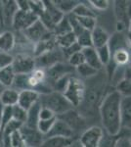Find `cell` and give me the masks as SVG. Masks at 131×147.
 <instances>
[{"mask_svg":"<svg viewBox=\"0 0 131 147\" xmlns=\"http://www.w3.org/2000/svg\"><path fill=\"white\" fill-rule=\"evenodd\" d=\"M128 32H131V20L129 21V24H128Z\"/></svg>","mask_w":131,"mask_h":147,"instance_id":"55","label":"cell"},{"mask_svg":"<svg viewBox=\"0 0 131 147\" xmlns=\"http://www.w3.org/2000/svg\"><path fill=\"white\" fill-rule=\"evenodd\" d=\"M11 66L16 75H28L36 68L35 59L27 54H18L14 57Z\"/></svg>","mask_w":131,"mask_h":147,"instance_id":"9","label":"cell"},{"mask_svg":"<svg viewBox=\"0 0 131 147\" xmlns=\"http://www.w3.org/2000/svg\"><path fill=\"white\" fill-rule=\"evenodd\" d=\"M131 55L127 49H118L112 53V61L116 67H125L130 62Z\"/></svg>","mask_w":131,"mask_h":147,"instance_id":"23","label":"cell"},{"mask_svg":"<svg viewBox=\"0 0 131 147\" xmlns=\"http://www.w3.org/2000/svg\"><path fill=\"white\" fill-rule=\"evenodd\" d=\"M78 22L81 25V27L84 28L85 30L88 32H92L94 28L97 26L96 18L93 17H77Z\"/></svg>","mask_w":131,"mask_h":147,"instance_id":"41","label":"cell"},{"mask_svg":"<svg viewBox=\"0 0 131 147\" xmlns=\"http://www.w3.org/2000/svg\"><path fill=\"white\" fill-rule=\"evenodd\" d=\"M68 147H81V144H80V142L78 139H77V140H75L73 142V143L71 144V145H69Z\"/></svg>","mask_w":131,"mask_h":147,"instance_id":"52","label":"cell"},{"mask_svg":"<svg viewBox=\"0 0 131 147\" xmlns=\"http://www.w3.org/2000/svg\"><path fill=\"white\" fill-rule=\"evenodd\" d=\"M2 4H3L4 24H5V26H11L14 16H15L16 12L18 11L17 3L16 1H13V0H7V1H2Z\"/></svg>","mask_w":131,"mask_h":147,"instance_id":"25","label":"cell"},{"mask_svg":"<svg viewBox=\"0 0 131 147\" xmlns=\"http://www.w3.org/2000/svg\"><path fill=\"white\" fill-rule=\"evenodd\" d=\"M71 32H73V30H71V27L70 25V22H69V19L67 17V15H65V17L55 26V28L53 30V34L55 36H60V35L67 34Z\"/></svg>","mask_w":131,"mask_h":147,"instance_id":"31","label":"cell"},{"mask_svg":"<svg viewBox=\"0 0 131 147\" xmlns=\"http://www.w3.org/2000/svg\"><path fill=\"white\" fill-rule=\"evenodd\" d=\"M82 50V49H81ZM69 64L73 68H77L78 66H80L81 64L85 63L84 60V56H83L82 51H78L77 53L73 54L71 56L69 57Z\"/></svg>","mask_w":131,"mask_h":147,"instance_id":"42","label":"cell"},{"mask_svg":"<svg viewBox=\"0 0 131 147\" xmlns=\"http://www.w3.org/2000/svg\"><path fill=\"white\" fill-rule=\"evenodd\" d=\"M115 15L116 18V22L125 24L128 28V24H129L130 20L127 16V11H126V1L115 2Z\"/></svg>","mask_w":131,"mask_h":147,"instance_id":"27","label":"cell"},{"mask_svg":"<svg viewBox=\"0 0 131 147\" xmlns=\"http://www.w3.org/2000/svg\"><path fill=\"white\" fill-rule=\"evenodd\" d=\"M75 71L78 73L80 77L84 78V79H92L93 77H95L99 73L98 71L95 70L94 68H92L91 66H89L86 63H83L80 66L77 67Z\"/></svg>","mask_w":131,"mask_h":147,"instance_id":"35","label":"cell"},{"mask_svg":"<svg viewBox=\"0 0 131 147\" xmlns=\"http://www.w3.org/2000/svg\"><path fill=\"white\" fill-rule=\"evenodd\" d=\"M115 147H131V130L121 129L116 140Z\"/></svg>","mask_w":131,"mask_h":147,"instance_id":"32","label":"cell"},{"mask_svg":"<svg viewBox=\"0 0 131 147\" xmlns=\"http://www.w3.org/2000/svg\"><path fill=\"white\" fill-rule=\"evenodd\" d=\"M38 20V16L32 11L18 10L14 16L11 26L17 32H24Z\"/></svg>","mask_w":131,"mask_h":147,"instance_id":"8","label":"cell"},{"mask_svg":"<svg viewBox=\"0 0 131 147\" xmlns=\"http://www.w3.org/2000/svg\"><path fill=\"white\" fill-rule=\"evenodd\" d=\"M16 44V36L12 32H4L0 34V50L8 53L14 48Z\"/></svg>","mask_w":131,"mask_h":147,"instance_id":"24","label":"cell"},{"mask_svg":"<svg viewBox=\"0 0 131 147\" xmlns=\"http://www.w3.org/2000/svg\"><path fill=\"white\" fill-rule=\"evenodd\" d=\"M75 72V68L71 67L70 64H65L63 62L57 63L46 70V72H45V74H46V80H48L49 82H50V84H51L52 82H54L55 80L64 77V76L73 75V73Z\"/></svg>","mask_w":131,"mask_h":147,"instance_id":"12","label":"cell"},{"mask_svg":"<svg viewBox=\"0 0 131 147\" xmlns=\"http://www.w3.org/2000/svg\"><path fill=\"white\" fill-rule=\"evenodd\" d=\"M12 115H13V120L17 121V122H20L21 124H25L26 121H27V115L28 111H26L25 109L17 104V105L12 107Z\"/></svg>","mask_w":131,"mask_h":147,"instance_id":"38","label":"cell"},{"mask_svg":"<svg viewBox=\"0 0 131 147\" xmlns=\"http://www.w3.org/2000/svg\"><path fill=\"white\" fill-rule=\"evenodd\" d=\"M108 46L111 50V54L113 52L118 49H127L129 50V44H128L127 35H125L123 32H118L114 34L112 36H110V40Z\"/></svg>","mask_w":131,"mask_h":147,"instance_id":"17","label":"cell"},{"mask_svg":"<svg viewBox=\"0 0 131 147\" xmlns=\"http://www.w3.org/2000/svg\"><path fill=\"white\" fill-rule=\"evenodd\" d=\"M104 129L97 125L87 127L78 138L81 147H100L104 137Z\"/></svg>","mask_w":131,"mask_h":147,"instance_id":"7","label":"cell"},{"mask_svg":"<svg viewBox=\"0 0 131 147\" xmlns=\"http://www.w3.org/2000/svg\"><path fill=\"white\" fill-rule=\"evenodd\" d=\"M19 100V91L15 90L13 88H5L0 93V103L3 107L10 106L13 107L18 104Z\"/></svg>","mask_w":131,"mask_h":147,"instance_id":"21","label":"cell"},{"mask_svg":"<svg viewBox=\"0 0 131 147\" xmlns=\"http://www.w3.org/2000/svg\"><path fill=\"white\" fill-rule=\"evenodd\" d=\"M104 82H97L92 85H90L88 88L85 89V95L82 103L79 106H83L85 110L88 112H92L96 107V105L99 104V101L103 100L102 94L104 91Z\"/></svg>","mask_w":131,"mask_h":147,"instance_id":"5","label":"cell"},{"mask_svg":"<svg viewBox=\"0 0 131 147\" xmlns=\"http://www.w3.org/2000/svg\"><path fill=\"white\" fill-rule=\"evenodd\" d=\"M14 60V57L10 55L9 53L5 52H0V71L5 69L6 67L12 65Z\"/></svg>","mask_w":131,"mask_h":147,"instance_id":"43","label":"cell"},{"mask_svg":"<svg viewBox=\"0 0 131 147\" xmlns=\"http://www.w3.org/2000/svg\"><path fill=\"white\" fill-rule=\"evenodd\" d=\"M0 26L4 27L5 24H4V13H3V4L2 1H0Z\"/></svg>","mask_w":131,"mask_h":147,"instance_id":"50","label":"cell"},{"mask_svg":"<svg viewBox=\"0 0 131 147\" xmlns=\"http://www.w3.org/2000/svg\"><path fill=\"white\" fill-rule=\"evenodd\" d=\"M11 144L12 147H27L22 136H21L20 129L15 131L11 136Z\"/></svg>","mask_w":131,"mask_h":147,"instance_id":"44","label":"cell"},{"mask_svg":"<svg viewBox=\"0 0 131 147\" xmlns=\"http://www.w3.org/2000/svg\"><path fill=\"white\" fill-rule=\"evenodd\" d=\"M122 97L118 91H111L104 96L100 103L99 112L101 123L106 134L112 136H118L121 130L120 103Z\"/></svg>","mask_w":131,"mask_h":147,"instance_id":"1","label":"cell"},{"mask_svg":"<svg viewBox=\"0 0 131 147\" xmlns=\"http://www.w3.org/2000/svg\"><path fill=\"white\" fill-rule=\"evenodd\" d=\"M16 3H17V6H18V10L30 11V1H27V0H18V1H16Z\"/></svg>","mask_w":131,"mask_h":147,"instance_id":"48","label":"cell"},{"mask_svg":"<svg viewBox=\"0 0 131 147\" xmlns=\"http://www.w3.org/2000/svg\"><path fill=\"white\" fill-rule=\"evenodd\" d=\"M21 32H23L24 36H25L28 41L32 42V43H35V44H36L37 42L41 41V40L47 38V37L53 34V32H50V30H47L46 27H45L39 20L36 21L32 26H30V27L27 28L26 30Z\"/></svg>","mask_w":131,"mask_h":147,"instance_id":"10","label":"cell"},{"mask_svg":"<svg viewBox=\"0 0 131 147\" xmlns=\"http://www.w3.org/2000/svg\"><path fill=\"white\" fill-rule=\"evenodd\" d=\"M91 36L93 47L95 49L103 47L105 45H108L110 40V34L107 32L106 30H104L100 26H96L94 28V30L91 32Z\"/></svg>","mask_w":131,"mask_h":147,"instance_id":"19","label":"cell"},{"mask_svg":"<svg viewBox=\"0 0 131 147\" xmlns=\"http://www.w3.org/2000/svg\"><path fill=\"white\" fill-rule=\"evenodd\" d=\"M81 51L83 53V56H84L85 63L88 64L89 66H91L92 68H94L95 70H97L98 72L103 69L104 66L102 65L101 62H100L98 54H97V51L94 47L83 48Z\"/></svg>","mask_w":131,"mask_h":147,"instance_id":"20","label":"cell"},{"mask_svg":"<svg viewBox=\"0 0 131 147\" xmlns=\"http://www.w3.org/2000/svg\"><path fill=\"white\" fill-rule=\"evenodd\" d=\"M0 147H1V145H0Z\"/></svg>","mask_w":131,"mask_h":147,"instance_id":"56","label":"cell"},{"mask_svg":"<svg viewBox=\"0 0 131 147\" xmlns=\"http://www.w3.org/2000/svg\"><path fill=\"white\" fill-rule=\"evenodd\" d=\"M97 54H98L99 60L100 62L102 63L103 66H107L110 63L112 59V54H111V50H110L108 45H105L103 47H100V48L96 49Z\"/></svg>","mask_w":131,"mask_h":147,"instance_id":"39","label":"cell"},{"mask_svg":"<svg viewBox=\"0 0 131 147\" xmlns=\"http://www.w3.org/2000/svg\"><path fill=\"white\" fill-rule=\"evenodd\" d=\"M77 134L73 132V130L63 122L62 120L57 118L56 122L52 127L51 130L44 136V138H49V137H66V138H75L78 139Z\"/></svg>","mask_w":131,"mask_h":147,"instance_id":"13","label":"cell"},{"mask_svg":"<svg viewBox=\"0 0 131 147\" xmlns=\"http://www.w3.org/2000/svg\"><path fill=\"white\" fill-rule=\"evenodd\" d=\"M77 42L78 45L81 47V49L88 48V47H93L91 32H88V30L82 32L79 35L77 36Z\"/></svg>","mask_w":131,"mask_h":147,"instance_id":"36","label":"cell"},{"mask_svg":"<svg viewBox=\"0 0 131 147\" xmlns=\"http://www.w3.org/2000/svg\"><path fill=\"white\" fill-rule=\"evenodd\" d=\"M40 108H41V105H40V103L38 101L28 109V115H27V121H26V123L24 125H27L28 127H30V129H37V124H38V121H39Z\"/></svg>","mask_w":131,"mask_h":147,"instance_id":"22","label":"cell"},{"mask_svg":"<svg viewBox=\"0 0 131 147\" xmlns=\"http://www.w3.org/2000/svg\"><path fill=\"white\" fill-rule=\"evenodd\" d=\"M57 8L60 10L64 15H69L73 12V9L80 1H71V0H58V1H53Z\"/></svg>","mask_w":131,"mask_h":147,"instance_id":"30","label":"cell"},{"mask_svg":"<svg viewBox=\"0 0 131 147\" xmlns=\"http://www.w3.org/2000/svg\"><path fill=\"white\" fill-rule=\"evenodd\" d=\"M89 3L91 4L96 10L104 11L109 7L110 2L107 1V0H92V1H89Z\"/></svg>","mask_w":131,"mask_h":147,"instance_id":"45","label":"cell"},{"mask_svg":"<svg viewBox=\"0 0 131 147\" xmlns=\"http://www.w3.org/2000/svg\"><path fill=\"white\" fill-rule=\"evenodd\" d=\"M57 118L62 120L63 122H65L73 130V132L77 136V132H83L85 129H87V123L85 118L75 109H71V110L62 114V115L57 116Z\"/></svg>","mask_w":131,"mask_h":147,"instance_id":"6","label":"cell"},{"mask_svg":"<svg viewBox=\"0 0 131 147\" xmlns=\"http://www.w3.org/2000/svg\"><path fill=\"white\" fill-rule=\"evenodd\" d=\"M64 59H65V57H64L63 51L58 48H55L53 50L47 52V53L36 57L35 58V65H36V68L39 69H48L55 64L63 62Z\"/></svg>","mask_w":131,"mask_h":147,"instance_id":"11","label":"cell"},{"mask_svg":"<svg viewBox=\"0 0 131 147\" xmlns=\"http://www.w3.org/2000/svg\"><path fill=\"white\" fill-rule=\"evenodd\" d=\"M56 42H57V45L63 50V49L68 48V47L73 45V43H75L77 42V36L71 32L67 34L56 36Z\"/></svg>","mask_w":131,"mask_h":147,"instance_id":"29","label":"cell"},{"mask_svg":"<svg viewBox=\"0 0 131 147\" xmlns=\"http://www.w3.org/2000/svg\"><path fill=\"white\" fill-rule=\"evenodd\" d=\"M122 79L127 80L128 82H130V84H131V64H128V65L125 66Z\"/></svg>","mask_w":131,"mask_h":147,"instance_id":"49","label":"cell"},{"mask_svg":"<svg viewBox=\"0 0 131 147\" xmlns=\"http://www.w3.org/2000/svg\"><path fill=\"white\" fill-rule=\"evenodd\" d=\"M73 15H75V17H93L96 18V15L93 12V10L89 8L87 5L83 4L82 2H79L77 4V7L71 12Z\"/></svg>","mask_w":131,"mask_h":147,"instance_id":"33","label":"cell"},{"mask_svg":"<svg viewBox=\"0 0 131 147\" xmlns=\"http://www.w3.org/2000/svg\"><path fill=\"white\" fill-rule=\"evenodd\" d=\"M56 120L57 117L51 120H39L38 124H37V130H38L42 136H45L51 130L52 127H53V125L56 122Z\"/></svg>","mask_w":131,"mask_h":147,"instance_id":"40","label":"cell"},{"mask_svg":"<svg viewBox=\"0 0 131 147\" xmlns=\"http://www.w3.org/2000/svg\"><path fill=\"white\" fill-rule=\"evenodd\" d=\"M73 75H68V76H64V77L60 78L57 80H55L54 82H52L50 84V87L52 88L53 91L56 92H60V93H64L69 84V82H70V79Z\"/></svg>","mask_w":131,"mask_h":147,"instance_id":"34","label":"cell"},{"mask_svg":"<svg viewBox=\"0 0 131 147\" xmlns=\"http://www.w3.org/2000/svg\"><path fill=\"white\" fill-rule=\"evenodd\" d=\"M127 40H128V44L131 47V32H128L127 34Z\"/></svg>","mask_w":131,"mask_h":147,"instance_id":"53","label":"cell"},{"mask_svg":"<svg viewBox=\"0 0 131 147\" xmlns=\"http://www.w3.org/2000/svg\"><path fill=\"white\" fill-rule=\"evenodd\" d=\"M116 91H118L121 97H131V84L121 79L116 84Z\"/></svg>","mask_w":131,"mask_h":147,"instance_id":"37","label":"cell"},{"mask_svg":"<svg viewBox=\"0 0 131 147\" xmlns=\"http://www.w3.org/2000/svg\"><path fill=\"white\" fill-rule=\"evenodd\" d=\"M126 11H127V16L131 20V1H126Z\"/></svg>","mask_w":131,"mask_h":147,"instance_id":"51","label":"cell"},{"mask_svg":"<svg viewBox=\"0 0 131 147\" xmlns=\"http://www.w3.org/2000/svg\"><path fill=\"white\" fill-rule=\"evenodd\" d=\"M63 54H64V57L65 58H69L70 56H71L73 54L77 53L78 51H81V47L77 44V42H75V43H73V45L68 47V48L66 49H63Z\"/></svg>","mask_w":131,"mask_h":147,"instance_id":"47","label":"cell"},{"mask_svg":"<svg viewBox=\"0 0 131 147\" xmlns=\"http://www.w3.org/2000/svg\"><path fill=\"white\" fill-rule=\"evenodd\" d=\"M16 74L14 73L12 66L6 67L0 71V86L2 87H11L13 84Z\"/></svg>","mask_w":131,"mask_h":147,"instance_id":"28","label":"cell"},{"mask_svg":"<svg viewBox=\"0 0 131 147\" xmlns=\"http://www.w3.org/2000/svg\"><path fill=\"white\" fill-rule=\"evenodd\" d=\"M20 132L27 147H39L44 140V136L38 130L28 127L25 125L20 129Z\"/></svg>","mask_w":131,"mask_h":147,"instance_id":"14","label":"cell"},{"mask_svg":"<svg viewBox=\"0 0 131 147\" xmlns=\"http://www.w3.org/2000/svg\"><path fill=\"white\" fill-rule=\"evenodd\" d=\"M2 109H3V106L0 103V129H1V116H2Z\"/></svg>","mask_w":131,"mask_h":147,"instance_id":"54","label":"cell"},{"mask_svg":"<svg viewBox=\"0 0 131 147\" xmlns=\"http://www.w3.org/2000/svg\"><path fill=\"white\" fill-rule=\"evenodd\" d=\"M39 103L41 107L48 108L56 116L68 112L73 109V105L66 99L63 93L56 91H51L46 94H40Z\"/></svg>","mask_w":131,"mask_h":147,"instance_id":"2","label":"cell"},{"mask_svg":"<svg viewBox=\"0 0 131 147\" xmlns=\"http://www.w3.org/2000/svg\"><path fill=\"white\" fill-rule=\"evenodd\" d=\"M39 100V93L36 91L32 90V89H28V90H23L19 92V100L18 105L26 111L34 105L36 102Z\"/></svg>","mask_w":131,"mask_h":147,"instance_id":"15","label":"cell"},{"mask_svg":"<svg viewBox=\"0 0 131 147\" xmlns=\"http://www.w3.org/2000/svg\"><path fill=\"white\" fill-rule=\"evenodd\" d=\"M56 46H58L56 42V36L54 35V34H52L47 38L41 40V41L37 42L35 44L33 54H34L35 58H36V57L42 55V54H45L47 52L53 50V49L56 48Z\"/></svg>","mask_w":131,"mask_h":147,"instance_id":"18","label":"cell"},{"mask_svg":"<svg viewBox=\"0 0 131 147\" xmlns=\"http://www.w3.org/2000/svg\"><path fill=\"white\" fill-rule=\"evenodd\" d=\"M44 12L39 16V21L46 27L50 32H53L55 26L65 17L62 12L59 10L53 1H43Z\"/></svg>","mask_w":131,"mask_h":147,"instance_id":"4","label":"cell"},{"mask_svg":"<svg viewBox=\"0 0 131 147\" xmlns=\"http://www.w3.org/2000/svg\"><path fill=\"white\" fill-rule=\"evenodd\" d=\"M121 129L131 130V97H122L120 103Z\"/></svg>","mask_w":131,"mask_h":147,"instance_id":"16","label":"cell"},{"mask_svg":"<svg viewBox=\"0 0 131 147\" xmlns=\"http://www.w3.org/2000/svg\"><path fill=\"white\" fill-rule=\"evenodd\" d=\"M57 116L52 112L51 110H49L48 108L41 107L39 111V120H51L56 118Z\"/></svg>","mask_w":131,"mask_h":147,"instance_id":"46","label":"cell"},{"mask_svg":"<svg viewBox=\"0 0 131 147\" xmlns=\"http://www.w3.org/2000/svg\"><path fill=\"white\" fill-rule=\"evenodd\" d=\"M85 89L86 85L84 82L75 76H71L68 86L63 94L67 100L73 105V107H78L84 99Z\"/></svg>","mask_w":131,"mask_h":147,"instance_id":"3","label":"cell"},{"mask_svg":"<svg viewBox=\"0 0 131 147\" xmlns=\"http://www.w3.org/2000/svg\"><path fill=\"white\" fill-rule=\"evenodd\" d=\"M75 140L77 139L66 138V137H49V138H44L39 147H68Z\"/></svg>","mask_w":131,"mask_h":147,"instance_id":"26","label":"cell"}]
</instances>
